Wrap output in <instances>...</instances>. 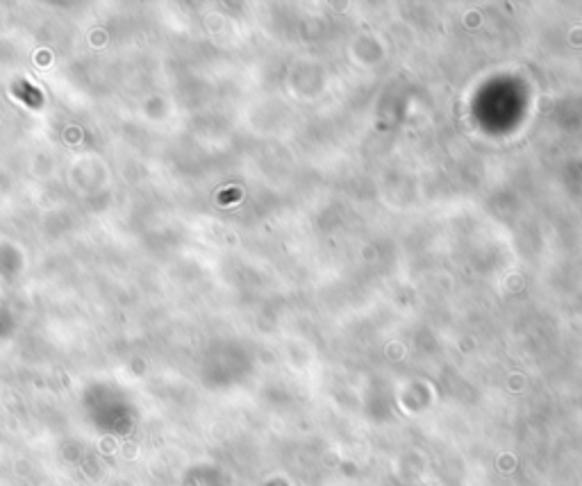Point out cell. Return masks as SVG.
Returning <instances> with one entry per match:
<instances>
[{
  "mask_svg": "<svg viewBox=\"0 0 582 486\" xmlns=\"http://www.w3.org/2000/svg\"><path fill=\"white\" fill-rule=\"evenodd\" d=\"M14 96H18V100H23L28 107L39 109L44 105V93H41L37 87H33L30 82H18L14 84Z\"/></svg>",
  "mask_w": 582,
  "mask_h": 486,
  "instance_id": "6da1fadb",
  "label": "cell"
}]
</instances>
